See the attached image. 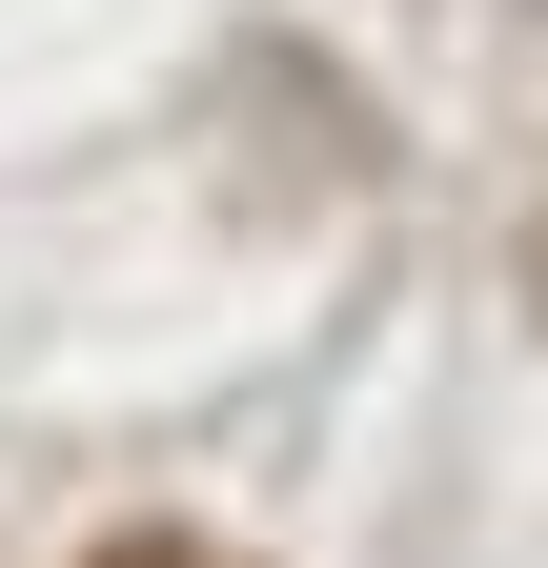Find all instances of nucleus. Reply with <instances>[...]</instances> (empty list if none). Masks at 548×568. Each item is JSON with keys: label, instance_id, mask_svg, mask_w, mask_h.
<instances>
[{"label": "nucleus", "instance_id": "1", "mask_svg": "<svg viewBox=\"0 0 548 568\" xmlns=\"http://www.w3.org/2000/svg\"><path fill=\"white\" fill-rule=\"evenodd\" d=\"M82 568H224V548H183V528H122V548H82Z\"/></svg>", "mask_w": 548, "mask_h": 568}, {"label": "nucleus", "instance_id": "2", "mask_svg": "<svg viewBox=\"0 0 548 568\" xmlns=\"http://www.w3.org/2000/svg\"><path fill=\"white\" fill-rule=\"evenodd\" d=\"M528 305H548V203H528Z\"/></svg>", "mask_w": 548, "mask_h": 568}]
</instances>
